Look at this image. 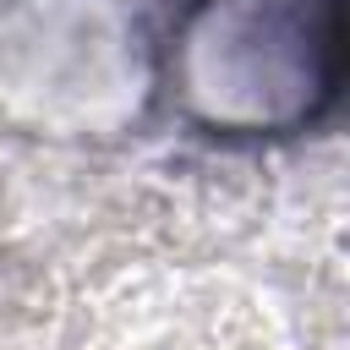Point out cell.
I'll return each instance as SVG.
<instances>
[{
	"label": "cell",
	"instance_id": "obj_1",
	"mask_svg": "<svg viewBox=\"0 0 350 350\" xmlns=\"http://www.w3.org/2000/svg\"><path fill=\"white\" fill-rule=\"evenodd\" d=\"M170 82L213 137L301 131L350 88V0H197Z\"/></svg>",
	"mask_w": 350,
	"mask_h": 350
},
{
	"label": "cell",
	"instance_id": "obj_2",
	"mask_svg": "<svg viewBox=\"0 0 350 350\" xmlns=\"http://www.w3.org/2000/svg\"><path fill=\"white\" fill-rule=\"evenodd\" d=\"M153 88L120 0H16L0 16V115L38 137H115Z\"/></svg>",
	"mask_w": 350,
	"mask_h": 350
}]
</instances>
